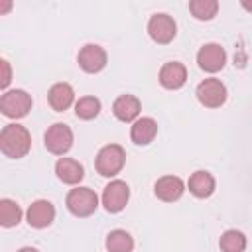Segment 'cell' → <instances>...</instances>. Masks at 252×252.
I'll list each match as a JSON object with an SVG mask.
<instances>
[{"mask_svg": "<svg viewBox=\"0 0 252 252\" xmlns=\"http://www.w3.org/2000/svg\"><path fill=\"white\" fill-rule=\"evenodd\" d=\"M32 146V138L30 132L22 126V124H8L2 128L0 132V150L4 156L18 159L24 158L30 152Z\"/></svg>", "mask_w": 252, "mask_h": 252, "instance_id": "obj_1", "label": "cell"}, {"mask_svg": "<svg viewBox=\"0 0 252 252\" xmlns=\"http://www.w3.org/2000/svg\"><path fill=\"white\" fill-rule=\"evenodd\" d=\"M126 161V154L122 150V146L118 144H108L104 148H100V152L96 154V171L104 177H114L116 173H120V169L124 167Z\"/></svg>", "mask_w": 252, "mask_h": 252, "instance_id": "obj_2", "label": "cell"}, {"mask_svg": "<svg viewBox=\"0 0 252 252\" xmlns=\"http://www.w3.org/2000/svg\"><path fill=\"white\" fill-rule=\"evenodd\" d=\"M65 203H67V209H69L75 217H89V215H93V213L96 211V207H98V197H96V193H94L93 189H89V187H75V189L69 191Z\"/></svg>", "mask_w": 252, "mask_h": 252, "instance_id": "obj_3", "label": "cell"}, {"mask_svg": "<svg viewBox=\"0 0 252 252\" xmlns=\"http://www.w3.org/2000/svg\"><path fill=\"white\" fill-rule=\"evenodd\" d=\"M43 142H45L47 152H51L55 156H63L73 146V130L63 122H55L47 128Z\"/></svg>", "mask_w": 252, "mask_h": 252, "instance_id": "obj_4", "label": "cell"}, {"mask_svg": "<svg viewBox=\"0 0 252 252\" xmlns=\"http://www.w3.org/2000/svg\"><path fill=\"white\" fill-rule=\"evenodd\" d=\"M30 108H32V96L22 89L6 91L0 98V110L8 118H22L30 112Z\"/></svg>", "mask_w": 252, "mask_h": 252, "instance_id": "obj_5", "label": "cell"}, {"mask_svg": "<svg viewBox=\"0 0 252 252\" xmlns=\"http://www.w3.org/2000/svg\"><path fill=\"white\" fill-rule=\"evenodd\" d=\"M197 98L207 108H219L226 100V87L215 77L205 79L197 87Z\"/></svg>", "mask_w": 252, "mask_h": 252, "instance_id": "obj_6", "label": "cell"}, {"mask_svg": "<svg viewBox=\"0 0 252 252\" xmlns=\"http://www.w3.org/2000/svg\"><path fill=\"white\" fill-rule=\"evenodd\" d=\"M130 199V187L122 179L110 181L102 191V205L108 213H120Z\"/></svg>", "mask_w": 252, "mask_h": 252, "instance_id": "obj_7", "label": "cell"}, {"mask_svg": "<svg viewBox=\"0 0 252 252\" xmlns=\"http://www.w3.org/2000/svg\"><path fill=\"white\" fill-rule=\"evenodd\" d=\"M148 33L156 43H169L177 33L175 20L167 14H154L148 22Z\"/></svg>", "mask_w": 252, "mask_h": 252, "instance_id": "obj_8", "label": "cell"}, {"mask_svg": "<svg viewBox=\"0 0 252 252\" xmlns=\"http://www.w3.org/2000/svg\"><path fill=\"white\" fill-rule=\"evenodd\" d=\"M197 63H199V67H201L203 71H207V73H217V71H220V69L224 67V63H226V51H224V47L219 45V43H207V45H203V47L199 49V53H197Z\"/></svg>", "mask_w": 252, "mask_h": 252, "instance_id": "obj_9", "label": "cell"}, {"mask_svg": "<svg viewBox=\"0 0 252 252\" xmlns=\"http://www.w3.org/2000/svg\"><path fill=\"white\" fill-rule=\"evenodd\" d=\"M77 61L85 73H98L106 65V51L96 43H87L85 47H81Z\"/></svg>", "mask_w": 252, "mask_h": 252, "instance_id": "obj_10", "label": "cell"}, {"mask_svg": "<svg viewBox=\"0 0 252 252\" xmlns=\"http://www.w3.org/2000/svg\"><path fill=\"white\" fill-rule=\"evenodd\" d=\"M26 219H28V224L30 226H33V228H45L55 219V207L49 201H45V199H37V201H33L28 207Z\"/></svg>", "mask_w": 252, "mask_h": 252, "instance_id": "obj_11", "label": "cell"}, {"mask_svg": "<svg viewBox=\"0 0 252 252\" xmlns=\"http://www.w3.org/2000/svg\"><path fill=\"white\" fill-rule=\"evenodd\" d=\"M183 191H185V185H183V181L177 175H163L154 185L156 197L161 199V201H165V203L177 201L183 195Z\"/></svg>", "mask_w": 252, "mask_h": 252, "instance_id": "obj_12", "label": "cell"}, {"mask_svg": "<svg viewBox=\"0 0 252 252\" xmlns=\"http://www.w3.org/2000/svg\"><path fill=\"white\" fill-rule=\"evenodd\" d=\"M187 81V69L183 63L179 61H167L161 69H159V83L165 89H179L183 87Z\"/></svg>", "mask_w": 252, "mask_h": 252, "instance_id": "obj_13", "label": "cell"}, {"mask_svg": "<svg viewBox=\"0 0 252 252\" xmlns=\"http://www.w3.org/2000/svg\"><path fill=\"white\" fill-rule=\"evenodd\" d=\"M47 100H49V104L55 112H63L73 104L75 91L69 83H55L47 93Z\"/></svg>", "mask_w": 252, "mask_h": 252, "instance_id": "obj_14", "label": "cell"}, {"mask_svg": "<svg viewBox=\"0 0 252 252\" xmlns=\"http://www.w3.org/2000/svg\"><path fill=\"white\" fill-rule=\"evenodd\" d=\"M140 100L134 96V94H120L114 104H112V112L118 120L122 122H132V120H138V114H140Z\"/></svg>", "mask_w": 252, "mask_h": 252, "instance_id": "obj_15", "label": "cell"}, {"mask_svg": "<svg viewBox=\"0 0 252 252\" xmlns=\"http://www.w3.org/2000/svg\"><path fill=\"white\" fill-rule=\"evenodd\" d=\"M158 134V122L150 116H142L138 120H134L132 130H130V138L134 144L138 146H146L150 144Z\"/></svg>", "mask_w": 252, "mask_h": 252, "instance_id": "obj_16", "label": "cell"}, {"mask_svg": "<svg viewBox=\"0 0 252 252\" xmlns=\"http://www.w3.org/2000/svg\"><path fill=\"white\" fill-rule=\"evenodd\" d=\"M55 173L57 177L63 181V183H69V185H75L83 179L85 175V169L83 165L73 159V158H59L57 163H55Z\"/></svg>", "mask_w": 252, "mask_h": 252, "instance_id": "obj_17", "label": "cell"}, {"mask_svg": "<svg viewBox=\"0 0 252 252\" xmlns=\"http://www.w3.org/2000/svg\"><path fill=\"white\" fill-rule=\"evenodd\" d=\"M189 191L195 195V197H199V199H205V197H209V195H213V191H215V177L209 173V171H203V169H199V171H195L191 177H189Z\"/></svg>", "mask_w": 252, "mask_h": 252, "instance_id": "obj_18", "label": "cell"}, {"mask_svg": "<svg viewBox=\"0 0 252 252\" xmlns=\"http://www.w3.org/2000/svg\"><path fill=\"white\" fill-rule=\"evenodd\" d=\"M104 244H106L108 252H132L134 250V238L130 236V232H126L122 228L110 230Z\"/></svg>", "mask_w": 252, "mask_h": 252, "instance_id": "obj_19", "label": "cell"}, {"mask_svg": "<svg viewBox=\"0 0 252 252\" xmlns=\"http://www.w3.org/2000/svg\"><path fill=\"white\" fill-rule=\"evenodd\" d=\"M20 220H22L20 205L12 199H2L0 201V224L10 228V226H16Z\"/></svg>", "mask_w": 252, "mask_h": 252, "instance_id": "obj_20", "label": "cell"}, {"mask_svg": "<svg viewBox=\"0 0 252 252\" xmlns=\"http://www.w3.org/2000/svg\"><path fill=\"white\" fill-rule=\"evenodd\" d=\"M219 246L222 252H244L246 248V236L240 230H226L222 232Z\"/></svg>", "mask_w": 252, "mask_h": 252, "instance_id": "obj_21", "label": "cell"}, {"mask_svg": "<svg viewBox=\"0 0 252 252\" xmlns=\"http://www.w3.org/2000/svg\"><path fill=\"white\" fill-rule=\"evenodd\" d=\"M100 112V100L96 96H83L75 102V114L83 120H91L98 116Z\"/></svg>", "mask_w": 252, "mask_h": 252, "instance_id": "obj_22", "label": "cell"}, {"mask_svg": "<svg viewBox=\"0 0 252 252\" xmlns=\"http://www.w3.org/2000/svg\"><path fill=\"white\" fill-rule=\"evenodd\" d=\"M189 10L197 20H213L219 10L217 0H193L189 2Z\"/></svg>", "mask_w": 252, "mask_h": 252, "instance_id": "obj_23", "label": "cell"}, {"mask_svg": "<svg viewBox=\"0 0 252 252\" xmlns=\"http://www.w3.org/2000/svg\"><path fill=\"white\" fill-rule=\"evenodd\" d=\"M0 67H2V81H0V87L6 89L8 83H10V77H12V71H10V63L6 59L0 61Z\"/></svg>", "mask_w": 252, "mask_h": 252, "instance_id": "obj_24", "label": "cell"}, {"mask_svg": "<svg viewBox=\"0 0 252 252\" xmlns=\"http://www.w3.org/2000/svg\"><path fill=\"white\" fill-rule=\"evenodd\" d=\"M18 252H39L37 248H33V246H24V248H20Z\"/></svg>", "mask_w": 252, "mask_h": 252, "instance_id": "obj_25", "label": "cell"}, {"mask_svg": "<svg viewBox=\"0 0 252 252\" xmlns=\"http://www.w3.org/2000/svg\"><path fill=\"white\" fill-rule=\"evenodd\" d=\"M242 8H244V10H248V12H252V2H248V0H242Z\"/></svg>", "mask_w": 252, "mask_h": 252, "instance_id": "obj_26", "label": "cell"}]
</instances>
